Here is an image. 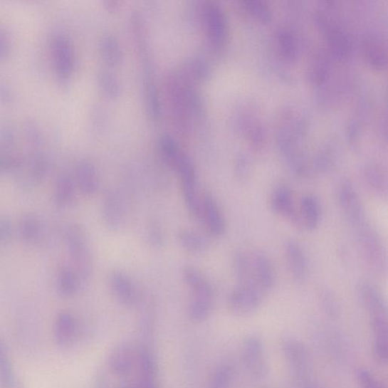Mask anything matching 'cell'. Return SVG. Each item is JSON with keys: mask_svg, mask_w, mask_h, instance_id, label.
Instances as JSON below:
<instances>
[{"mask_svg": "<svg viewBox=\"0 0 388 388\" xmlns=\"http://www.w3.org/2000/svg\"><path fill=\"white\" fill-rule=\"evenodd\" d=\"M167 96L174 126L182 133L190 131L194 119H201L204 103L201 93L195 85L179 73H172L166 79Z\"/></svg>", "mask_w": 388, "mask_h": 388, "instance_id": "1", "label": "cell"}, {"mask_svg": "<svg viewBox=\"0 0 388 388\" xmlns=\"http://www.w3.org/2000/svg\"><path fill=\"white\" fill-rule=\"evenodd\" d=\"M233 270L238 285L254 288L266 296L275 287L276 268L271 258L261 251H238L233 257Z\"/></svg>", "mask_w": 388, "mask_h": 388, "instance_id": "2", "label": "cell"}, {"mask_svg": "<svg viewBox=\"0 0 388 388\" xmlns=\"http://www.w3.org/2000/svg\"><path fill=\"white\" fill-rule=\"evenodd\" d=\"M352 232L363 262L374 274L384 276L387 272V252L379 233L370 221Z\"/></svg>", "mask_w": 388, "mask_h": 388, "instance_id": "3", "label": "cell"}, {"mask_svg": "<svg viewBox=\"0 0 388 388\" xmlns=\"http://www.w3.org/2000/svg\"><path fill=\"white\" fill-rule=\"evenodd\" d=\"M65 239L73 270L80 281L87 280L92 272L93 260L86 234L78 226L67 229Z\"/></svg>", "mask_w": 388, "mask_h": 388, "instance_id": "4", "label": "cell"}, {"mask_svg": "<svg viewBox=\"0 0 388 388\" xmlns=\"http://www.w3.org/2000/svg\"><path fill=\"white\" fill-rule=\"evenodd\" d=\"M337 199L340 211L352 231L369 221L362 199L350 182L340 184L337 189Z\"/></svg>", "mask_w": 388, "mask_h": 388, "instance_id": "5", "label": "cell"}, {"mask_svg": "<svg viewBox=\"0 0 388 388\" xmlns=\"http://www.w3.org/2000/svg\"><path fill=\"white\" fill-rule=\"evenodd\" d=\"M199 14L210 46L215 50L222 48L228 35L227 20L224 11L217 4L207 1L199 9Z\"/></svg>", "mask_w": 388, "mask_h": 388, "instance_id": "6", "label": "cell"}, {"mask_svg": "<svg viewBox=\"0 0 388 388\" xmlns=\"http://www.w3.org/2000/svg\"><path fill=\"white\" fill-rule=\"evenodd\" d=\"M266 298L254 288L238 285L228 296V309L234 316L248 317L261 308Z\"/></svg>", "mask_w": 388, "mask_h": 388, "instance_id": "7", "label": "cell"}, {"mask_svg": "<svg viewBox=\"0 0 388 388\" xmlns=\"http://www.w3.org/2000/svg\"><path fill=\"white\" fill-rule=\"evenodd\" d=\"M242 359L246 370L256 380H263L268 374V363L263 340L251 335L244 340Z\"/></svg>", "mask_w": 388, "mask_h": 388, "instance_id": "8", "label": "cell"}, {"mask_svg": "<svg viewBox=\"0 0 388 388\" xmlns=\"http://www.w3.org/2000/svg\"><path fill=\"white\" fill-rule=\"evenodd\" d=\"M282 352L298 384L311 379L308 351L298 340H285Z\"/></svg>", "mask_w": 388, "mask_h": 388, "instance_id": "9", "label": "cell"}, {"mask_svg": "<svg viewBox=\"0 0 388 388\" xmlns=\"http://www.w3.org/2000/svg\"><path fill=\"white\" fill-rule=\"evenodd\" d=\"M270 207L277 216L299 229L298 204L290 188L281 185L276 188L270 198Z\"/></svg>", "mask_w": 388, "mask_h": 388, "instance_id": "10", "label": "cell"}, {"mask_svg": "<svg viewBox=\"0 0 388 388\" xmlns=\"http://www.w3.org/2000/svg\"><path fill=\"white\" fill-rule=\"evenodd\" d=\"M110 288L115 298L125 308H132L140 300L132 279L121 270H115L109 277Z\"/></svg>", "mask_w": 388, "mask_h": 388, "instance_id": "11", "label": "cell"}, {"mask_svg": "<svg viewBox=\"0 0 388 388\" xmlns=\"http://www.w3.org/2000/svg\"><path fill=\"white\" fill-rule=\"evenodd\" d=\"M137 350L128 342L121 343L110 352L108 367L115 377L124 378L132 372L137 364Z\"/></svg>", "mask_w": 388, "mask_h": 388, "instance_id": "12", "label": "cell"}, {"mask_svg": "<svg viewBox=\"0 0 388 388\" xmlns=\"http://www.w3.org/2000/svg\"><path fill=\"white\" fill-rule=\"evenodd\" d=\"M199 221L208 232L214 237H221L226 232V221L216 199L210 194H202L201 211Z\"/></svg>", "mask_w": 388, "mask_h": 388, "instance_id": "13", "label": "cell"}, {"mask_svg": "<svg viewBox=\"0 0 388 388\" xmlns=\"http://www.w3.org/2000/svg\"><path fill=\"white\" fill-rule=\"evenodd\" d=\"M285 258L290 276L295 283H304L308 278L309 265L307 254L296 241L290 240L285 244Z\"/></svg>", "mask_w": 388, "mask_h": 388, "instance_id": "14", "label": "cell"}, {"mask_svg": "<svg viewBox=\"0 0 388 388\" xmlns=\"http://www.w3.org/2000/svg\"><path fill=\"white\" fill-rule=\"evenodd\" d=\"M104 226L112 231H120L124 224L125 214L122 199L113 190L105 193L101 206Z\"/></svg>", "mask_w": 388, "mask_h": 388, "instance_id": "15", "label": "cell"}, {"mask_svg": "<svg viewBox=\"0 0 388 388\" xmlns=\"http://www.w3.org/2000/svg\"><path fill=\"white\" fill-rule=\"evenodd\" d=\"M358 295L370 319L387 315L386 301L377 286L369 281H363L358 287Z\"/></svg>", "mask_w": 388, "mask_h": 388, "instance_id": "16", "label": "cell"}, {"mask_svg": "<svg viewBox=\"0 0 388 388\" xmlns=\"http://www.w3.org/2000/svg\"><path fill=\"white\" fill-rule=\"evenodd\" d=\"M77 335L78 324L75 317L68 312L58 314L53 330L55 344L61 348H68L74 345Z\"/></svg>", "mask_w": 388, "mask_h": 388, "instance_id": "17", "label": "cell"}, {"mask_svg": "<svg viewBox=\"0 0 388 388\" xmlns=\"http://www.w3.org/2000/svg\"><path fill=\"white\" fill-rule=\"evenodd\" d=\"M299 229L313 231L320 225L322 207L320 199L313 194L302 197L298 204Z\"/></svg>", "mask_w": 388, "mask_h": 388, "instance_id": "18", "label": "cell"}, {"mask_svg": "<svg viewBox=\"0 0 388 388\" xmlns=\"http://www.w3.org/2000/svg\"><path fill=\"white\" fill-rule=\"evenodd\" d=\"M159 152L163 162L173 171L178 172L191 159L172 137L164 135L159 140Z\"/></svg>", "mask_w": 388, "mask_h": 388, "instance_id": "19", "label": "cell"}, {"mask_svg": "<svg viewBox=\"0 0 388 388\" xmlns=\"http://www.w3.org/2000/svg\"><path fill=\"white\" fill-rule=\"evenodd\" d=\"M76 182L80 192L86 196H95L100 189L98 172L93 163L80 161L76 169Z\"/></svg>", "mask_w": 388, "mask_h": 388, "instance_id": "20", "label": "cell"}, {"mask_svg": "<svg viewBox=\"0 0 388 388\" xmlns=\"http://www.w3.org/2000/svg\"><path fill=\"white\" fill-rule=\"evenodd\" d=\"M182 278L186 285L192 291L193 295L216 298V291L213 285L193 266L187 265L182 268Z\"/></svg>", "mask_w": 388, "mask_h": 388, "instance_id": "21", "label": "cell"}, {"mask_svg": "<svg viewBox=\"0 0 388 388\" xmlns=\"http://www.w3.org/2000/svg\"><path fill=\"white\" fill-rule=\"evenodd\" d=\"M19 383L9 346L0 338V388H15Z\"/></svg>", "mask_w": 388, "mask_h": 388, "instance_id": "22", "label": "cell"}, {"mask_svg": "<svg viewBox=\"0 0 388 388\" xmlns=\"http://www.w3.org/2000/svg\"><path fill=\"white\" fill-rule=\"evenodd\" d=\"M177 240L184 251L194 255L205 253L209 246L203 234L190 229H181L177 234Z\"/></svg>", "mask_w": 388, "mask_h": 388, "instance_id": "23", "label": "cell"}, {"mask_svg": "<svg viewBox=\"0 0 388 388\" xmlns=\"http://www.w3.org/2000/svg\"><path fill=\"white\" fill-rule=\"evenodd\" d=\"M216 298L192 295L188 304V315L190 319L195 323H204L206 321L215 307Z\"/></svg>", "mask_w": 388, "mask_h": 388, "instance_id": "24", "label": "cell"}, {"mask_svg": "<svg viewBox=\"0 0 388 388\" xmlns=\"http://www.w3.org/2000/svg\"><path fill=\"white\" fill-rule=\"evenodd\" d=\"M179 73L187 80L196 85L208 78L210 67L204 58L197 56L187 61Z\"/></svg>", "mask_w": 388, "mask_h": 388, "instance_id": "25", "label": "cell"}, {"mask_svg": "<svg viewBox=\"0 0 388 388\" xmlns=\"http://www.w3.org/2000/svg\"><path fill=\"white\" fill-rule=\"evenodd\" d=\"M100 52L103 61L109 65H120L123 61V51L119 41L111 34L105 35L100 41Z\"/></svg>", "mask_w": 388, "mask_h": 388, "instance_id": "26", "label": "cell"}, {"mask_svg": "<svg viewBox=\"0 0 388 388\" xmlns=\"http://www.w3.org/2000/svg\"><path fill=\"white\" fill-rule=\"evenodd\" d=\"M145 100L147 111L150 119L157 121L162 115L159 93L154 79L148 77L145 80Z\"/></svg>", "mask_w": 388, "mask_h": 388, "instance_id": "27", "label": "cell"}, {"mask_svg": "<svg viewBox=\"0 0 388 388\" xmlns=\"http://www.w3.org/2000/svg\"><path fill=\"white\" fill-rule=\"evenodd\" d=\"M365 182L369 191L374 196L384 199L387 196V182L384 174L379 169L369 168L365 172Z\"/></svg>", "mask_w": 388, "mask_h": 388, "instance_id": "28", "label": "cell"}, {"mask_svg": "<svg viewBox=\"0 0 388 388\" xmlns=\"http://www.w3.org/2000/svg\"><path fill=\"white\" fill-rule=\"evenodd\" d=\"M75 196V185L72 178L68 175H63L58 180L56 189V203L61 206L66 207L72 204Z\"/></svg>", "mask_w": 388, "mask_h": 388, "instance_id": "29", "label": "cell"}, {"mask_svg": "<svg viewBox=\"0 0 388 388\" xmlns=\"http://www.w3.org/2000/svg\"><path fill=\"white\" fill-rule=\"evenodd\" d=\"M57 55L60 61L61 73L67 78L73 72L74 65V55L73 47L68 41L62 38L58 42Z\"/></svg>", "mask_w": 388, "mask_h": 388, "instance_id": "30", "label": "cell"}, {"mask_svg": "<svg viewBox=\"0 0 388 388\" xmlns=\"http://www.w3.org/2000/svg\"><path fill=\"white\" fill-rule=\"evenodd\" d=\"M233 372L228 364H221L211 374L206 388H230Z\"/></svg>", "mask_w": 388, "mask_h": 388, "instance_id": "31", "label": "cell"}, {"mask_svg": "<svg viewBox=\"0 0 388 388\" xmlns=\"http://www.w3.org/2000/svg\"><path fill=\"white\" fill-rule=\"evenodd\" d=\"M319 301L325 313L332 319L337 318L340 312L337 298L331 289L321 288L318 292Z\"/></svg>", "mask_w": 388, "mask_h": 388, "instance_id": "32", "label": "cell"}, {"mask_svg": "<svg viewBox=\"0 0 388 388\" xmlns=\"http://www.w3.org/2000/svg\"><path fill=\"white\" fill-rule=\"evenodd\" d=\"M79 283L80 280L73 268L65 267L61 270L60 276H58V288H60L62 295L67 297L74 295L77 292Z\"/></svg>", "mask_w": 388, "mask_h": 388, "instance_id": "33", "label": "cell"}, {"mask_svg": "<svg viewBox=\"0 0 388 388\" xmlns=\"http://www.w3.org/2000/svg\"><path fill=\"white\" fill-rule=\"evenodd\" d=\"M98 85L101 91L111 98L120 96L122 90L119 80L108 72H100L98 77Z\"/></svg>", "mask_w": 388, "mask_h": 388, "instance_id": "34", "label": "cell"}, {"mask_svg": "<svg viewBox=\"0 0 388 388\" xmlns=\"http://www.w3.org/2000/svg\"><path fill=\"white\" fill-rule=\"evenodd\" d=\"M21 234L28 241H37L41 236V226L36 218L26 217L22 222Z\"/></svg>", "mask_w": 388, "mask_h": 388, "instance_id": "35", "label": "cell"}, {"mask_svg": "<svg viewBox=\"0 0 388 388\" xmlns=\"http://www.w3.org/2000/svg\"><path fill=\"white\" fill-rule=\"evenodd\" d=\"M148 243L154 248H159L164 244V233L157 222H152L146 231Z\"/></svg>", "mask_w": 388, "mask_h": 388, "instance_id": "36", "label": "cell"}, {"mask_svg": "<svg viewBox=\"0 0 388 388\" xmlns=\"http://www.w3.org/2000/svg\"><path fill=\"white\" fill-rule=\"evenodd\" d=\"M357 379L361 388H384L379 380L367 369L358 371Z\"/></svg>", "mask_w": 388, "mask_h": 388, "instance_id": "37", "label": "cell"}, {"mask_svg": "<svg viewBox=\"0 0 388 388\" xmlns=\"http://www.w3.org/2000/svg\"><path fill=\"white\" fill-rule=\"evenodd\" d=\"M235 174H236L237 178L241 182L248 179L250 169L248 164L246 160L241 159L238 162L236 169H235Z\"/></svg>", "mask_w": 388, "mask_h": 388, "instance_id": "38", "label": "cell"}, {"mask_svg": "<svg viewBox=\"0 0 388 388\" xmlns=\"http://www.w3.org/2000/svg\"><path fill=\"white\" fill-rule=\"evenodd\" d=\"M11 229L8 222H0V241H5L10 234Z\"/></svg>", "mask_w": 388, "mask_h": 388, "instance_id": "39", "label": "cell"}, {"mask_svg": "<svg viewBox=\"0 0 388 388\" xmlns=\"http://www.w3.org/2000/svg\"><path fill=\"white\" fill-rule=\"evenodd\" d=\"M299 388H321L313 379L303 382L298 384Z\"/></svg>", "mask_w": 388, "mask_h": 388, "instance_id": "40", "label": "cell"}, {"mask_svg": "<svg viewBox=\"0 0 388 388\" xmlns=\"http://www.w3.org/2000/svg\"><path fill=\"white\" fill-rule=\"evenodd\" d=\"M107 4L108 7L110 8L112 10H115L120 7V3L117 1H112V0H111V1L110 2H108Z\"/></svg>", "mask_w": 388, "mask_h": 388, "instance_id": "41", "label": "cell"}, {"mask_svg": "<svg viewBox=\"0 0 388 388\" xmlns=\"http://www.w3.org/2000/svg\"><path fill=\"white\" fill-rule=\"evenodd\" d=\"M121 388H135V387H131V386H124Z\"/></svg>", "mask_w": 388, "mask_h": 388, "instance_id": "42", "label": "cell"}]
</instances>
